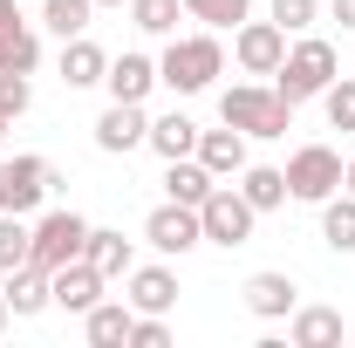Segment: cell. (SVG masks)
Returning a JSON list of instances; mask_svg holds the SVG:
<instances>
[{
    "instance_id": "obj_25",
    "label": "cell",
    "mask_w": 355,
    "mask_h": 348,
    "mask_svg": "<svg viewBox=\"0 0 355 348\" xmlns=\"http://www.w3.org/2000/svg\"><path fill=\"white\" fill-rule=\"evenodd\" d=\"M28 260H35V225L21 212H0V273H14Z\"/></svg>"
},
{
    "instance_id": "obj_12",
    "label": "cell",
    "mask_w": 355,
    "mask_h": 348,
    "mask_svg": "<svg viewBox=\"0 0 355 348\" xmlns=\"http://www.w3.org/2000/svg\"><path fill=\"white\" fill-rule=\"evenodd\" d=\"M103 287H110V280H103L89 260H69V266H55V273H48V294H55L62 314H89V307L103 301Z\"/></svg>"
},
{
    "instance_id": "obj_8",
    "label": "cell",
    "mask_w": 355,
    "mask_h": 348,
    "mask_svg": "<svg viewBox=\"0 0 355 348\" xmlns=\"http://www.w3.org/2000/svg\"><path fill=\"white\" fill-rule=\"evenodd\" d=\"M232 62H239L246 76H273V69L287 62V28H280L273 14H266V21L246 14V21L232 28Z\"/></svg>"
},
{
    "instance_id": "obj_3",
    "label": "cell",
    "mask_w": 355,
    "mask_h": 348,
    "mask_svg": "<svg viewBox=\"0 0 355 348\" xmlns=\"http://www.w3.org/2000/svg\"><path fill=\"white\" fill-rule=\"evenodd\" d=\"M219 116L232 123V130H246V137H287V130H294V103H287L273 82H260V76L225 89V96H219Z\"/></svg>"
},
{
    "instance_id": "obj_21",
    "label": "cell",
    "mask_w": 355,
    "mask_h": 348,
    "mask_svg": "<svg viewBox=\"0 0 355 348\" xmlns=\"http://www.w3.org/2000/svg\"><path fill=\"white\" fill-rule=\"evenodd\" d=\"M212 184H219V177L205 171L198 157H171V164H164V198H178V205H205Z\"/></svg>"
},
{
    "instance_id": "obj_9",
    "label": "cell",
    "mask_w": 355,
    "mask_h": 348,
    "mask_svg": "<svg viewBox=\"0 0 355 348\" xmlns=\"http://www.w3.org/2000/svg\"><path fill=\"white\" fill-rule=\"evenodd\" d=\"M144 239L164 253V260H184L191 246H205V225H198V205H178V198H164L157 212L144 218Z\"/></svg>"
},
{
    "instance_id": "obj_29",
    "label": "cell",
    "mask_w": 355,
    "mask_h": 348,
    "mask_svg": "<svg viewBox=\"0 0 355 348\" xmlns=\"http://www.w3.org/2000/svg\"><path fill=\"white\" fill-rule=\"evenodd\" d=\"M178 14H184V0H130L137 35H164V42H171V35H178Z\"/></svg>"
},
{
    "instance_id": "obj_16",
    "label": "cell",
    "mask_w": 355,
    "mask_h": 348,
    "mask_svg": "<svg viewBox=\"0 0 355 348\" xmlns=\"http://www.w3.org/2000/svg\"><path fill=\"white\" fill-rule=\"evenodd\" d=\"M83 260L96 266L103 280H123V273L137 266V246L123 239V232H116V225H89V246H83Z\"/></svg>"
},
{
    "instance_id": "obj_24",
    "label": "cell",
    "mask_w": 355,
    "mask_h": 348,
    "mask_svg": "<svg viewBox=\"0 0 355 348\" xmlns=\"http://www.w3.org/2000/svg\"><path fill=\"white\" fill-rule=\"evenodd\" d=\"M321 239H328V253H355V198L349 191L321 198Z\"/></svg>"
},
{
    "instance_id": "obj_38",
    "label": "cell",
    "mask_w": 355,
    "mask_h": 348,
    "mask_svg": "<svg viewBox=\"0 0 355 348\" xmlns=\"http://www.w3.org/2000/svg\"><path fill=\"white\" fill-rule=\"evenodd\" d=\"M7 130H14V116H7V110H0V137H7Z\"/></svg>"
},
{
    "instance_id": "obj_32",
    "label": "cell",
    "mask_w": 355,
    "mask_h": 348,
    "mask_svg": "<svg viewBox=\"0 0 355 348\" xmlns=\"http://www.w3.org/2000/svg\"><path fill=\"white\" fill-rule=\"evenodd\" d=\"M171 342V321L164 314H137L130 321V348H164Z\"/></svg>"
},
{
    "instance_id": "obj_37",
    "label": "cell",
    "mask_w": 355,
    "mask_h": 348,
    "mask_svg": "<svg viewBox=\"0 0 355 348\" xmlns=\"http://www.w3.org/2000/svg\"><path fill=\"white\" fill-rule=\"evenodd\" d=\"M7 321H14V307H7V294H0V335H7Z\"/></svg>"
},
{
    "instance_id": "obj_11",
    "label": "cell",
    "mask_w": 355,
    "mask_h": 348,
    "mask_svg": "<svg viewBox=\"0 0 355 348\" xmlns=\"http://www.w3.org/2000/svg\"><path fill=\"white\" fill-rule=\"evenodd\" d=\"M144 137H150V116H144V103H110V110L96 116V150H110V157H130Z\"/></svg>"
},
{
    "instance_id": "obj_5",
    "label": "cell",
    "mask_w": 355,
    "mask_h": 348,
    "mask_svg": "<svg viewBox=\"0 0 355 348\" xmlns=\"http://www.w3.org/2000/svg\"><path fill=\"white\" fill-rule=\"evenodd\" d=\"M280 171H287V198L321 205V198H335V191H342V150H328V143H301Z\"/></svg>"
},
{
    "instance_id": "obj_33",
    "label": "cell",
    "mask_w": 355,
    "mask_h": 348,
    "mask_svg": "<svg viewBox=\"0 0 355 348\" xmlns=\"http://www.w3.org/2000/svg\"><path fill=\"white\" fill-rule=\"evenodd\" d=\"M28 103H35V89H28V76H14V69H0V110H7V116H21Z\"/></svg>"
},
{
    "instance_id": "obj_22",
    "label": "cell",
    "mask_w": 355,
    "mask_h": 348,
    "mask_svg": "<svg viewBox=\"0 0 355 348\" xmlns=\"http://www.w3.org/2000/svg\"><path fill=\"white\" fill-rule=\"evenodd\" d=\"M144 143H150L164 164H171V157H191V150H198V123H191L184 110H171V116H150V137H144Z\"/></svg>"
},
{
    "instance_id": "obj_6",
    "label": "cell",
    "mask_w": 355,
    "mask_h": 348,
    "mask_svg": "<svg viewBox=\"0 0 355 348\" xmlns=\"http://www.w3.org/2000/svg\"><path fill=\"white\" fill-rule=\"evenodd\" d=\"M198 225H205V246H246L253 225H260V212H253L246 191L225 177V184H212V198L198 205Z\"/></svg>"
},
{
    "instance_id": "obj_20",
    "label": "cell",
    "mask_w": 355,
    "mask_h": 348,
    "mask_svg": "<svg viewBox=\"0 0 355 348\" xmlns=\"http://www.w3.org/2000/svg\"><path fill=\"white\" fill-rule=\"evenodd\" d=\"M103 76H110V48H96L89 35L62 42V82H69V89H96Z\"/></svg>"
},
{
    "instance_id": "obj_4",
    "label": "cell",
    "mask_w": 355,
    "mask_h": 348,
    "mask_svg": "<svg viewBox=\"0 0 355 348\" xmlns=\"http://www.w3.org/2000/svg\"><path fill=\"white\" fill-rule=\"evenodd\" d=\"M48 191H55V164L35 157V150H21V157H0V212H42Z\"/></svg>"
},
{
    "instance_id": "obj_30",
    "label": "cell",
    "mask_w": 355,
    "mask_h": 348,
    "mask_svg": "<svg viewBox=\"0 0 355 348\" xmlns=\"http://www.w3.org/2000/svg\"><path fill=\"white\" fill-rule=\"evenodd\" d=\"M321 110H328L335 130H355V76H335V82L321 89Z\"/></svg>"
},
{
    "instance_id": "obj_13",
    "label": "cell",
    "mask_w": 355,
    "mask_h": 348,
    "mask_svg": "<svg viewBox=\"0 0 355 348\" xmlns=\"http://www.w3.org/2000/svg\"><path fill=\"white\" fill-rule=\"evenodd\" d=\"M103 89H110V103H144V96L157 89V62H150V55H137V48H123V55H110Z\"/></svg>"
},
{
    "instance_id": "obj_28",
    "label": "cell",
    "mask_w": 355,
    "mask_h": 348,
    "mask_svg": "<svg viewBox=\"0 0 355 348\" xmlns=\"http://www.w3.org/2000/svg\"><path fill=\"white\" fill-rule=\"evenodd\" d=\"M246 14H253V0H184V21H205L219 35H232Z\"/></svg>"
},
{
    "instance_id": "obj_7",
    "label": "cell",
    "mask_w": 355,
    "mask_h": 348,
    "mask_svg": "<svg viewBox=\"0 0 355 348\" xmlns=\"http://www.w3.org/2000/svg\"><path fill=\"white\" fill-rule=\"evenodd\" d=\"M83 246H89V218L83 212H69V205H55V212L35 218V266H69V260H83Z\"/></svg>"
},
{
    "instance_id": "obj_2",
    "label": "cell",
    "mask_w": 355,
    "mask_h": 348,
    "mask_svg": "<svg viewBox=\"0 0 355 348\" xmlns=\"http://www.w3.org/2000/svg\"><path fill=\"white\" fill-rule=\"evenodd\" d=\"M342 76V55H335V42H321V35H294L287 42V62L273 69V89L301 110V103H321V89Z\"/></svg>"
},
{
    "instance_id": "obj_34",
    "label": "cell",
    "mask_w": 355,
    "mask_h": 348,
    "mask_svg": "<svg viewBox=\"0 0 355 348\" xmlns=\"http://www.w3.org/2000/svg\"><path fill=\"white\" fill-rule=\"evenodd\" d=\"M14 28H21V7H14V0H0V35H14Z\"/></svg>"
},
{
    "instance_id": "obj_19",
    "label": "cell",
    "mask_w": 355,
    "mask_h": 348,
    "mask_svg": "<svg viewBox=\"0 0 355 348\" xmlns=\"http://www.w3.org/2000/svg\"><path fill=\"white\" fill-rule=\"evenodd\" d=\"M0 294H7V307H14V321H28V314L55 307V294H48V266H35V260H28V266H14Z\"/></svg>"
},
{
    "instance_id": "obj_18",
    "label": "cell",
    "mask_w": 355,
    "mask_h": 348,
    "mask_svg": "<svg viewBox=\"0 0 355 348\" xmlns=\"http://www.w3.org/2000/svg\"><path fill=\"white\" fill-rule=\"evenodd\" d=\"M342 335H349V328H342L335 307H294V314H287V342L294 348H335Z\"/></svg>"
},
{
    "instance_id": "obj_36",
    "label": "cell",
    "mask_w": 355,
    "mask_h": 348,
    "mask_svg": "<svg viewBox=\"0 0 355 348\" xmlns=\"http://www.w3.org/2000/svg\"><path fill=\"white\" fill-rule=\"evenodd\" d=\"M342 191L355 198V157H342Z\"/></svg>"
},
{
    "instance_id": "obj_10",
    "label": "cell",
    "mask_w": 355,
    "mask_h": 348,
    "mask_svg": "<svg viewBox=\"0 0 355 348\" xmlns=\"http://www.w3.org/2000/svg\"><path fill=\"white\" fill-rule=\"evenodd\" d=\"M239 294H246V314H253V321H287V314L301 307L294 273H273V266H266V273H246V287H239Z\"/></svg>"
},
{
    "instance_id": "obj_39",
    "label": "cell",
    "mask_w": 355,
    "mask_h": 348,
    "mask_svg": "<svg viewBox=\"0 0 355 348\" xmlns=\"http://www.w3.org/2000/svg\"><path fill=\"white\" fill-rule=\"evenodd\" d=\"M96 7H130V0H96Z\"/></svg>"
},
{
    "instance_id": "obj_17",
    "label": "cell",
    "mask_w": 355,
    "mask_h": 348,
    "mask_svg": "<svg viewBox=\"0 0 355 348\" xmlns=\"http://www.w3.org/2000/svg\"><path fill=\"white\" fill-rule=\"evenodd\" d=\"M130 321H137L130 301H96L83 314V335H89V348H130Z\"/></svg>"
},
{
    "instance_id": "obj_23",
    "label": "cell",
    "mask_w": 355,
    "mask_h": 348,
    "mask_svg": "<svg viewBox=\"0 0 355 348\" xmlns=\"http://www.w3.org/2000/svg\"><path fill=\"white\" fill-rule=\"evenodd\" d=\"M239 191H246L253 212H280V205H287V171H280V164H246V171H239Z\"/></svg>"
},
{
    "instance_id": "obj_1",
    "label": "cell",
    "mask_w": 355,
    "mask_h": 348,
    "mask_svg": "<svg viewBox=\"0 0 355 348\" xmlns=\"http://www.w3.org/2000/svg\"><path fill=\"white\" fill-rule=\"evenodd\" d=\"M219 76H225L219 28H205V35H171V48L157 55V82L171 89V96H198V89H212Z\"/></svg>"
},
{
    "instance_id": "obj_26",
    "label": "cell",
    "mask_w": 355,
    "mask_h": 348,
    "mask_svg": "<svg viewBox=\"0 0 355 348\" xmlns=\"http://www.w3.org/2000/svg\"><path fill=\"white\" fill-rule=\"evenodd\" d=\"M89 14H96V0H42V28L62 35V42L89 35Z\"/></svg>"
},
{
    "instance_id": "obj_35",
    "label": "cell",
    "mask_w": 355,
    "mask_h": 348,
    "mask_svg": "<svg viewBox=\"0 0 355 348\" xmlns=\"http://www.w3.org/2000/svg\"><path fill=\"white\" fill-rule=\"evenodd\" d=\"M328 14H335L342 28H355V0H328Z\"/></svg>"
},
{
    "instance_id": "obj_14",
    "label": "cell",
    "mask_w": 355,
    "mask_h": 348,
    "mask_svg": "<svg viewBox=\"0 0 355 348\" xmlns=\"http://www.w3.org/2000/svg\"><path fill=\"white\" fill-rule=\"evenodd\" d=\"M123 287H130L123 301H130L137 314H171V307H178V273H171V266H130Z\"/></svg>"
},
{
    "instance_id": "obj_31",
    "label": "cell",
    "mask_w": 355,
    "mask_h": 348,
    "mask_svg": "<svg viewBox=\"0 0 355 348\" xmlns=\"http://www.w3.org/2000/svg\"><path fill=\"white\" fill-rule=\"evenodd\" d=\"M273 21H280L287 35H308L314 21H321V0H273Z\"/></svg>"
},
{
    "instance_id": "obj_15",
    "label": "cell",
    "mask_w": 355,
    "mask_h": 348,
    "mask_svg": "<svg viewBox=\"0 0 355 348\" xmlns=\"http://www.w3.org/2000/svg\"><path fill=\"white\" fill-rule=\"evenodd\" d=\"M191 157L219 177V184H225V177H239L246 164H253V157H246V130H232V123H225V130H198V150H191Z\"/></svg>"
},
{
    "instance_id": "obj_27",
    "label": "cell",
    "mask_w": 355,
    "mask_h": 348,
    "mask_svg": "<svg viewBox=\"0 0 355 348\" xmlns=\"http://www.w3.org/2000/svg\"><path fill=\"white\" fill-rule=\"evenodd\" d=\"M0 69H14V76H35L42 69V35L21 21L14 35H0Z\"/></svg>"
}]
</instances>
